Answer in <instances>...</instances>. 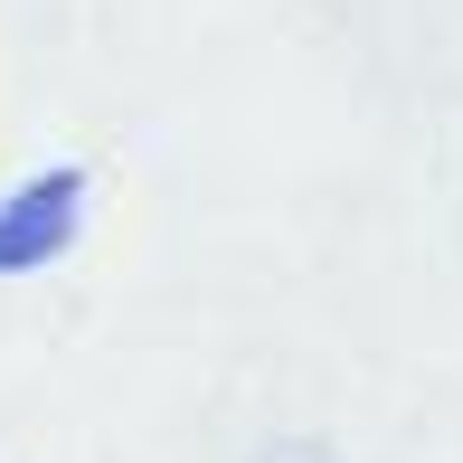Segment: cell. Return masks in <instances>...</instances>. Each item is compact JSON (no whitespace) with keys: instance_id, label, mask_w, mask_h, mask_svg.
Returning a JSON list of instances; mask_svg holds the SVG:
<instances>
[{"instance_id":"cell-1","label":"cell","mask_w":463,"mask_h":463,"mask_svg":"<svg viewBox=\"0 0 463 463\" xmlns=\"http://www.w3.org/2000/svg\"><path fill=\"white\" fill-rule=\"evenodd\" d=\"M76 227H86V171H38L19 180L10 199H0V275H38V265H57L76 246Z\"/></svg>"}]
</instances>
